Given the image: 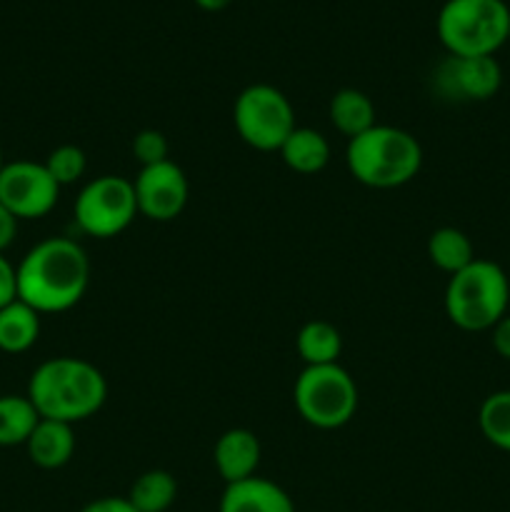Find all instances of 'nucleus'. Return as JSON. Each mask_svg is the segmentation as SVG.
I'll use <instances>...</instances> for the list:
<instances>
[{"instance_id": "obj_1", "label": "nucleus", "mask_w": 510, "mask_h": 512, "mask_svg": "<svg viewBox=\"0 0 510 512\" xmlns=\"http://www.w3.org/2000/svg\"><path fill=\"white\" fill-rule=\"evenodd\" d=\"M18 300L40 315L65 313L83 300L90 285V260L70 238H45L18 265Z\"/></svg>"}, {"instance_id": "obj_2", "label": "nucleus", "mask_w": 510, "mask_h": 512, "mask_svg": "<svg viewBox=\"0 0 510 512\" xmlns=\"http://www.w3.org/2000/svg\"><path fill=\"white\" fill-rule=\"evenodd\" d=\"M25 395L40 418L75 425L103 408L108 400V380L88 360L60 355L33 370Z\"/></svg>"}, {"instance_id": "obj_3", "label": "nucleus", "mask_w": 510, "mask_h": 512, "mask_svg": "<svg viewBox=\"0 0 510 512\" xmlns=\"http://www.w3.org/2000/svg\"><path fill=\"white\" fill-rule=\"evenodd\" d=\"M345 165L350 175L368 188H400L418 178L423 168V148L408 130L378 123L348 140Z\"/></svg>"}, {"instance_id": "obj_4", "label": "nucleus", "mask_w": 510, "mask_h": 512, "mask_svg": "<svg viewBox=\"0 0 510 512\" xmlns=\"http://www.w3.org/2000/svg\"><path fill=\"white\" fill-rule=\"evenodd\" d=\"M443 305L455 328L465 333L493 330L508 315L510 278L493 260L475 258L468 268L450 275Z\"/></svg>"}, {"instance_id": "obj_5", "label": "nucleus", "mask_w": 510, "mask_h": 512, "mask_svg": "<svg viewBox=\"0 0 510 512\" xmlns=\"http://www.w3.org/2000/svg\"><path fill=\"white\" fill-rule=\"evenodd\" d=\"M435 33L448 55H495L508 43L510 8L505 0H445L435 18Z\"/></svg>"}, {"instance_id": "obj_6", "label": "nucleus", "mask_w": 510, "mask_h": 512, "mask_svg": "<svg viewBox=\"0 0 510 512\" xmlns=\"http://www.w3.org/2000/svg\"><path fill=\"white\" fill-rule=\"evenodd\" d=\"M293 403L308 425L338 430L358 413V385L340 363L305 365L295 378Z\"/></svg>"}, {"instance_id": "obj_7", "label": "nucleus", "mask_w": 510, "mask_h": 512, "mask_svg": "<svg viewBox=\"0 0 510 512\" xmlns=\"http://www.w3.org/2000/svg\"><path fill=\"white\" fill-rule=\"evenodd\" d=\"M233 125L245 145L263 153L283 148L293 133L295 110L283 90L268 83H255L240 90L233 105Z\"/></svg>"}, {"instance_id": "obj_8", "label": "nucleus", "mask_w": 510, "mask_h": 512, "mask_svg": "<svg viewBox=\"0 0 510 512\" xmlns=\"http://www.w3.org/2000/svg\"><path fill=\"white\" fill-rule=\"evenodd\" d=\"M138 215L133 180L120 175L93 178L75 198V223L85 235L108 240L130 228Z\"/></svg>"}, {"instance_id": "obj_9", "label": "nucleus", "mask_w": 510, "mask_h": 512, "mask_svg": "<svg viewBox=\"0 0 510 512\" xmlns=\"http://www.w3.org/2000/svg\"><path fill=\"white\" fill-rule=\"evenodd\" d=\"M60 185L45 163L13 160L0 170V203L18 220L45 218L58 205Z\"/></svg>"}, {"instance_id": "obj_10", "label": "nucleus", "mask_w": 510, "mask_h": 512, "mask_svg": "<svg viewBox=\"0 0 510 512\" xmlns=\"http://www.w3.org/2000/svg\"><path fill=\"white\" fill-rule=\"evenodd\" d=\"M435 93L453 103H485L503 85V70L495 55L458 58L448 55L433 73Z\"/></svg>"}, {"instance_id": "obj_11", "label": "nucleus", "mask_w": 510, "mask_h": 512, "mask_svg": "<svg viewBox=\"0 0 510 512\" xmlns=\"http://www.w3.org/2000/svg\"><path fill=\"white\" fill-rule=\"evenodd\" d=\"M133 188L135 200H138V215H145L155 223H170L188 205V178L173 160L140 168L138 178L133 180Z\"/></svg>"}, {"instance_id": "obj_12", "label": "nucleus", "mask_w": 510, "mask_h": 512, "mask_svg": "<svg viewBox=\"0 0 510 512\" xmlns=\"http://www.w3.org/2000/svg\"><path fill=\"white\" fill-rule=\"evenodd\" d=\"M260 455H263V448L253 430L230 428L215 443L213 463L225 485H230L258 475Z\"/></svg>"}, {"instance_id": "obj_13", "label": "nucleus", "mask_w": 510, "mask_h": 512, "mask_svg": "<svg viewBox=\"0 0 510 512\" xmlns=\"http://www.w3.org/2000/svg\"><path fill=\"white\" fill-rule=\"evenodd\" d=\"M218 512H295V505L278 483L253 475L225 485Z\"/></svg>"}, {"instance_id": "obj_14", "label": "nucleus", "mask_w": 510, "mask_h": 512, "mask_svg": "<svg viewBox=\"0 0 510 512\" xmlns=\"http://www.w3.org/2000/svg\"><path fill=\"white\" fill-rule=\"evenodd\" d=\"M25 450H28V458L33 460V465H38V468H63V465H68L70 458L75 455L73 425L40 418V423L35 425L28 443H25Z\"/></svg>"}, {"instance_id": "obj_15", "label": "nucleus", "mask_w": 510, "mask_h": 512, "mask_svg": "<svg viewBox=\"0 0 510 512\" xmlns=\"http://www.w3.org/2000/svg\"><path fill=\"white\" fill-rule=\"evenodd\" d=\"M330 123L338 133H343L345 138L353 140L358 135H363L365 130H370L373 125H378L375 120V105L363 90L358 88H343L330 98Z\"/></svg>"}, {"instance_id": "obj_16", "label": "nucleus", "mask_w": 510, "mask_h": 512, "mask_svg": "<svg viewBox=\"0 0 510 512\" xmlns=\"http://www.w3.org/2000/svg\"><path fill=\"white\" fill-rule=\"evenodd\" d=\"M278 153L283 163L300 175H315L330 163V143L313 128H295Z\"/></svg>"}, {"instance_id": "obj_17", "label": "nucleus", "mask_w": 510, "mask_h": 512, "mask_svg": "<svg viewBox=\"0 0 510 512\" xmlns=\"http://www.w3.org/2000/svg\"><path fill=\"white\" fill-rule=\"evenodd\" d=\"M40 338V313L23 300L0 308V350L8 355L28 353Z\"/></svg>"}, {"instance_id": "obj_18", "label": "nucleus", "mask_w": 510, "mask_h": 512, "mask_svg": "<svg viewBox=\"0 0 510 512\" xmlns=\"http://www.w3.org/2000/svg\"><path fill=\"white\" fill-rule=\"evenodd\" d=\"M295 348L305 365H330L338 363L343 353V338H340V330L328 320H310L300 328Z\"/></svg>"}, {"instance_id": "obj_19", "label": "nucleus", "mask_w": 510, "mask_h": 512, "mask_svg": "<svg viewBox=\"0 0 510 512\" xmlns=\"http://www.w3.org/2000/svg\"><path fill=\"white\" fill-rule=\"evenodd\" d=\"M428 258L443 273L455 275L463 268H468L475 260V248L468 235L458 228H438L428 238Z\"/></svg>"}, {"instance_id": "obj_20", "label": "nucleus", "mask_w": 510, "mask_h": 512, "mask_svg": "<svg viewBox=\"0 0 510 512\" xmlns=\"http://www.w3.org/2000/svg\"><path fill=\"white\" fill-rule=\"evenodd\" d=\"M40 415L28 395H0V448L28 443Z\"/></svg>"}, {"instance_id": "obj_21", "label": "nucleus", "mask_w": 510, "mask_h": 512, "mask_svg": "<svg viewBox=\"0 0 510 512\" xmlns=\"http://www.w3.org/2000/svg\"><path fill=\"white\" fill-rule=\"evenodd\" d=\"M125 498L138 512H168L178 498V480L168 470H148L135 478Z\"/></svg>"}, {"instance_id": "obj_22", "label": "nucleus", "mask_w": 510, "mask_h": 512, "mask_svg": "<svg viewBox=\"0 0 510 512\" xmlns=\"http://www.w3.org/2000/svg\"><path fill=\"white\" fill-rule=\"evenodd\" d=\"M478 428L493 448L510 453V390L488 395L478 410Z\"/></svg>"}, {"instance_id": "obj_23", "label": "nucleus", "mask_w": 510, "mask_h": 512, "mask_svg": "<svg viewBox=\"0 0 510 512\" xmlns=\"http://www.w3.org/2000/svg\"><path fill=\"white\" fill-rule=\"evenodd\" d=\"M45 168L53 175L55 183L65 188V185H73L83 178L85 170H88V158L78 145H58L45 158Z\"/></svg>"}, {"instance_id": "obj_24", "label": "nucleus", "mask_w": 510, "mask_h": 512, "mask_svg": "<svg viewBox=\"0 0 510 512\" xmlns=\"http://www.w3.org/2000/svg\"><path fill=\"white\" fill-rule=\"evenodd\" d=\"M133 155H135V160L140 163V168L165 163V160H170L168 158L170 155L168 138H165V135L155 128L140 130V133L133 138Z\"/></svg>"}, {"instance_id": "obj_25", "label": "nucleus", "mask_w": 510, "mask_h": 512, "mask_svg": "<svg viewBox=\"0 0 510 512\" xmlns=\"http://www.w3.org/2000/svg\"><path fill=\"white\" fill-rule=\"evenodd\" d=\"M18 300V268L0 253V308Z\"/></svg>"}, {"instance_id": "obj_26", "label": "nucleus", "mask_w": 510, "mask_h": 512, "mask_svg": "<svg viewBox=\"0 0 510 512\" xmlns=\"http://www.w3.org/2000/svg\"><path fill=\"white\" fill-rule=\"evenodd\" d=\"M80 512H138L133 508L128 498H115V495H105V498L90 500L88 505H83Z\"/></svg>"}, {"instance_id": "obj_27", "label": "nucleus", "mask_w": 510, "mask_h": 512, "mask_svg": "<svg viewBox=\"0 0 510 512\" xmlns=\"http://www.w3.org/2000/svg\"><path fill=\"white\" fill-rule=\"evenodd\" d=\"M18 223L20 220L0 203V253L10 248L15 243V235H18Z\"/></svg>"}, {"instance_id": "obj_28", "label": "nucleus", "mask_w": 510, "mask_h": 512, "mask_svg": "<svg viewBox=\"0 0 510 512\" xmlns=\"http://www.w3.org/2000/svg\"><path fill=\"white\" fill-rule=\"evenodd\" d=\"M490 333H493L495 353H498L500 358L508 360V363H510V313L505 315V318L500 320V323L495 325V328L490 330Z\"/></svg>"}, {"instance_id": "obj_29", "label": "nucleus", "mask_w": 510, "mask_h": 512, "mask_svg": "<svg viewBox=\"0 0 510 512\" xmlns=\"http://www.w3.org/2000/svg\"><path fill=\"white\" fill-rule=\"evenodd\" d=\"M233 0H195L198 8H203L205 13H218V10H225Z\"/></svg>"}, {"instance_id": "obj_30", "label": "nucleus", "mask_w": 510, "mask_h": 512, "mask_svg": "<svg viewBox=\"0 0 510 512\" xmlns=\"http://www.w3.org/2000/svg\"><path fill=\"white\" fill-rule=\"evenodd\" d=\"M3 165H5V160H3V150H0V170H3Z\"/></svg>"}, {"instance_id": "obj_31", "label": "nucleus", "mask_w": 510, "mask_h": 512, "mask_svg": "<svg viewBox=\"0 0 510 512\" xmlns=\"http://www.w3.org/2000/svg\"><path fill=\"white\" fill-rule=\"evenodd\" d=\"M508 43H510V35H508Z\"/></svg>"}]
</instances>
